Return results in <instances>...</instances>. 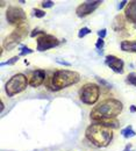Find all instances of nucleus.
<instances>
[{"instance_id":"obj_1","label":"nucleus","mask_w":136,"mask_h":151,"mask_svg":"<svg viewBox=\"0 0 136 151\" xmlns=\"http://www.w3.org/2000/svg\"><path fill=\"white\" fill-rule=\"evenodd\" d=\"M123 109V105L117 99H106L97 105L90 114L92 122H96L104 119H117V115Z\"/></svg>"},{"instance_id":"obj_2","label":"nucleus","mask_w":136,"mask_h":151,"mask_svg":"<svg viewBox=\"0 0 136 151\" xmlns=\"http://www.w3.org/2000/svg\"><path fill=\"white\" fill-rule=\"evenodd\" d=\"M85 136L97 148H106L113 139V132L111 128H107L105 126L92 123L86 128Z\"/></svg>"},{"instance_id":"obj_3","label":"nucleus","mask_w":136,"mask_h":151,"mask_svg":"<svg viewBox=\"0 0 136 151\" xmlns=\"http://www.w3.org/2000/svg\"><path fill=\"white\" fill-rule=\"evenodd\" d=\"M80 75L76 71L70 70H58L53 73L50 78V81L47 84L48 87L53 91H60L65 87H69L71 85H75L79 83Z\"/></svg>"},{"instance_id":"obj_4","label":"nucleus","mask_w":136,"mask_h":151,"mask_svg":"<svg viewBox=\"0 0 136 151\" xmlns=\"http://www.w3.org/2000/svg\"><path fill=\"white\" fill-rule=\"evenodd\" d=\"M29 84L27 77L23 73L14 75L5 85V92L8 96H14L18 93H21L27 88V85Z\"/></svg>"},{"instance_id":"obj_5","label":"nucleus","mask_w":136,"mask_h":151,"mask_svg":"<svg viewBox=\"0 0 136 151\" xmlns=\"http://www.w3.org/2000/svg\"><path fill=\"white\" fill-rule=\"evenodd\" d=\"M27 33H28V24L27 23H22V24L18 26L13 30L12 34H9L7 37L4 40L2 48L6 49V50L14 49L20 42L27 36Z\"/></svg>"},{"instance_id":"obj_6","label":"nucleus","mask_w":136,"mask_h":151,"mask_svg":"<svg viewBox=\"0 0 136 151\" xmlns=\"http://www.w3.org/2000/svg\"><path fill=\"white\" fill-rule=\"evenodd\" d=\"M100 96V87L97 84L87 83L79 90V99L83 104L94 105Z\"/></svg>"},{"instance_id":"obj_7","label":"nucleus","mask_w":136,"mask_h":151,"mask_svg":"<svg viewBox=\"0 0 136 151\" xmlns=\"http://www.w3.org/2000/svg\"><path fill=\"white\" fill-rule=\"evenodd\" d=\"M6 19L11 24L20 26L22 23H26L27 15L22 8L17 7V6H11V7H8V9L6 12Z\"/></svg>"},{"instance_id":"obj_8","label":"nucleus","mask_w":136,"mask_h":151,"mask_svg":"<svg viewBox=\"0 0 136 151\" xmlns=\"http://www.w3.org/2000/svg\"><path fill=\"white\" fill-rule=\"evenodd\" d=\"M102 4L100 0H90V1H84L81 2L77 8H76V14L79 18H84L90 15L92 12H94L98 7Z\"/></svg>"},{"instance_id":"obj_9","label":"nucleus","mask_w":136,"mask_h":151,"mask_svg":"<svg viewBox=\"0 0 136 151\" xmlns=\"http://www.w3.org/2000/svg\"><path fill=\"white\" fill-rule=\"evenodd\" d=\"M59 44V41L54 35L44 34L37 38V50L39 51H47L49 49H53Z\"/></svg>"},{"instance_id":"obj_10","label":"nucleus","mask_w":136,"mask_h":151,"mask_svg":"<svg viewBox=\"0 0 136 151\" xmlns=\"http://www.w3.org/2000/svg\"><path fill=\"white\" fill-rule=\"evenodd\" d=\"M105 63H106V65L109 68V69H112L115 73H123V71H124V63H123V60L121 59V58H119V57L114 56V55H107L106 58H105Z\"/></svg>"},{"instance_id":"obj_11","label":"nucleus","mask_w":136,"mask_h":151,"mask_svg":"<svg viewBox=\"0 0 136 151\" xmlns=\"http://www.w3.org/2000/svg\"><path fill=\"white\" fill-rule=\"evenodd\" d=\"M45 77H47V73H45L44 70H35V71H33L29 76V80H28L29 85L32 87H39L47 79Z\"/></svg>"},{"instance_id":"obj_12","label":"nucleus","mask_w":136,"mask_h":151,"mask_svg":"<svg viewBox=\"0 0 136 151\" xmlns=\"http://www.w3.org/2000/svg\"><path fill=\"white\" fill-rule=\"evenodd\" d=\"M124 18L133 23H136V0L128 1L124 8Z\"/></svg>"},{"instance_id":"obj_13","label":"nucleus","mask_w":136,"mask_h":151,"mask_svg":"<svg viewBox=\"0 0 136 151\" xmlns=\"http://www.w3.org/2000/svg\"><path fill=\"white\" fill-rule=\"evenodd\" d=\"M126 27V19L123 15L121 14H117V17L113 20V23H112V28L114 32H121Z\"/></svg>"},{"instance_id":"obj_14","label":"nucleus","mask_w":136,"mask_h":151,"mask_svg":"<svg viewBox=\"0 0 136 151\" xmlns=\"http://www.w3.org/2000/svg\"><path fill=\"white\" fill-rule=\"evenodd\" d=\"M92 123H98V124L105 126V127L111 128V129H117L120 126V122L117 121V119H104V120H99V121L92 122Z\"/></svg>"},{"instance_id":"obj_15","label":"nucleus","mask_w":136,"mask_h":151,"mask_svg":"<svg viewBox=\"0 0 136 151\" xmlns=\"http://www.w3.org/2000/svg\"><path fill=\"white\" fill-rule=\"evenodd\" d=\"M121 50L126 52H136V40L135 41H122L121 44Z\"/></svg>"},{"instance_id":"obj_16","label":"nucleus","mask_w":136,"mask_h":151,"mask_svg":"<svg viewBox=\"0 0 136 151\" xmlns=\"http://www.w3.org/2000/svg\"><path fill=\"white\" fill-rule=\"evenodd\" d=\"M121 135H122L124 138H130V137H134V136H135L136 132H135V130L133 129L132 126H128V127H126L124 129L121 130Z\"/></svg>"},{"instance_id":"obj_17","label":"nucleus","mask_w":136,"mask_h":151,"mask_svg":"<svg viewBox=\"0 0 136 151\" xmlns=\"http://www.w3.org/2000/svg\"><path fill=\"white\" fill-rule=\"evenodd\" d=\"M126 81H127V84H129V85L136 86V72H130L129 75L127 76Z\"/></svg>"},{"instance_id":"obj_18","label":"nucleus","mask_w":136,"mask_h":151,"mask_svg":"<svg viewBox=\"0 0 136 151\" xmlns=\"http://www.w3.org/2000/svg\"><path fill=\"white\" fill-rule=\"evenodd\" d=\"M91 33V29L90 28H87V27H83L79 32H78V37L79 38H83V37H85L86 35H89Z\"/></svg>"},{"instance_id":"obj_19","label":"nucleus","mask_w":136,"mask_h":151,"mask_svg":"<svg viewBox=\"0 0 136 151\" xmlns=\"http://www.w3.org/2000/svg\"><path fill=\"white\" fill-rule=\"evenodd\" d=\"M18 60H19V56H14V57H12L11 59H8L7 62H2V63L0 64V66H4V65H13V64H15Z\"/></svg>"},{"instance_id":"obj_20","label":"nucleus","mask_w":136,"mask_h":151,"mask_svg":"<svg viewBox=\"0 0 136 151\" xmlns=\"http://www.w3.org/2000/svg\"><path fill=\"white\" fill-rule=\"evenodd\" d=\"M21 51H20V56H24V55H28V54H33V50L30 49V48H28V47H21V49H20Z\"/></svg>"},{"instance_id":"obj_21","label":"nucleus","mask_w":136,"mask_h":151,"mask_svg":"<svg viewBox=\"0 0 136 151\" xmlns=\"http://www.w3.org/2000/svg\"><path fill=\"white\" fill-rule=\"evenodd\" d=\"M33 13L36 18H44L45 17V12L42 11V9H39V8H34L33 9Z\"/></svg>"},{"instance_id":"obj_22","label":"nucleus","mask_w":136,"mask_h":151,"mask_svg":"<svg viewBox=\"0 0 136 151\" xmlns=\"http://www.w3.org/2000/svg\"><path fill=\"white\" fill-rule=\"evenodd\" d=\"M54 1H51V0H44V1H42V7L43 8H51L53 6H54Z\"/></svg>"},{"instance_id":"obj_23","label":"nucleus","mask_w":136,"mask_h":151,"mask_svg":"<svg viewBox=\"0 0 136 151\" xmlns=\"http://www.w3.org/2000/svg\"><path fill=\"white\" fill-rule=\"evenodd\" d=\"M45 34V32H43V30H41V29H34L32 33H30V37H35V36H37V35H44Z\"/></svg>"},{"instance_id":"obj_24","label":"nucleus","mask_w":136,"mask_h":151,"mask_svg":"<svg viewBox=\"0 0 136 151\" xmlns=\"http://www.w3.org/2000/svg\"><path fill=\"white\" fill-rule=\"evenodd\" d=\"M104 47H105V41L102 38H98L97 43H96V48L98 50H102Z\"/></svg>"},{"instance_id":"obj_25","label":"nucleus","mask_w":136,"mask_h":151,"mask_svg":"<svg viewBox=\"0 0 136 151\" xmlns=\"http://www.w3.org/2000/svg\"><path fill=\"white\" fill-rule=\"evenodd\" d=\"M106 35H107V30L104 28V29H100L99 32H98V36H99V38H104L106 37Z\"/></svg>"},{"instance_id":"obj_26","label":"nucleus","mask_w":136,"mask_h":151,"mask_svg":"<svg viewBox=\"0 0 136 151\" xmlns=\"http://www.w3.org/2000/svg\"><path fill=\"white\" fill-rule=\"evenodd\" d=\"M97 79H98V81H99V83H100L101 85H104L105 87H107V88H111V87H112V85H111L109 83H107V81H105L104 79H101V78H97Z\"/></svg>"},{"instance_id":"obj_27","label":"nucleus","mask_w":136,"mask_h":151,"mask_svg":"<svg viewBox=\"0 0 136 151\" xmlns=\"http://www.w3.org/2000/svg\"><path fill=\"white\" fill-rule=\"evenodd\" d=\"M127 4H128V1H126V0L120 1V2H119V5H117V11H121L124 6H127Z\"/></svg>"},{"instance_id":"obj_28","label":"nucleus","mask_w":136,"mask_h":151,"mask_svg":"<svg viewBox=\"0 0 136 151\" xmlns=\"http://www.w3.org/2000/svg\"><path fill=\"white\" fill-rule=\"evenodd\" d=\"M56 62H57L58 64L65 65V66H71V63H69V62H65V60H59V59H56Z\"/></svg>"},{"instance_id":"obj_29","label":"nucleus","mask_w":136,"mask_h":151,"mask_svg":"<svg viewBox=\"0 0 136 151\" xmlns=\"http://www.w3.org/2000/svg\"><path fill=\"white\" fill-rule=\"evenodd\" d=\"M130 112H132V113H135V112H136V106H135V105H132V106H130Z\"/></svg>"},{"instance_id":"obj_30","label":"nucleus","mask_w":136,"mask_h":151,"mask_svg":"<svg viewBox=\"0 0 136 151\" xmlns=\"http://www.w3.org/2000/svg\"><path fill=\"white\" fill-rule=\"evenodd\" d=\"M0 106H1V112H2V111H4V108H5V105H4V102H2V101H1Z\"/></svg>"},{"instance_id":"obj_31","label":"nucleus","mask_w":136,"mask_h":151,"mask_svg":"<svg viewBox=\"0 0 136 151\" xmlns=\"http://www.w3.org/2000/svg\"><path fill=\"white\" fill-rule=\"evenodd\" d=\"M135 28H136V23H135Z\"/></svg>"}]
</instances>
